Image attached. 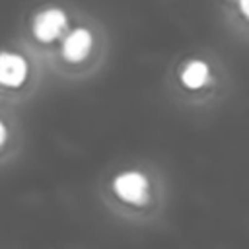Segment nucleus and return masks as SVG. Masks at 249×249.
Returning a JSON list of instances; mask_svg holds the SVG:
<instances>
[{
	"label": "nucleus",
	"mask_w": 249,
	"mask_h": 249,
	"mask_svg": "<svg viewBox=\"0 0 249 249\" xmlns=\"http://www.w3.org/2000/svg\"><path fill=\"white\" fill-rule=\"evenodd\" d=\"M4 140H6V126H4L2 121H0V146L4 144Z\"/></svg>",
	"instance_id": "7"
},
{
	"label": "nucleus",
	"mask_w": 249,
	"mask_h": 249,
	"mask_svg": "<svg viewBox=\"0 0 249 249\" xmlns=\"http://www.w3.org/2000/svg\"><path fill=\"white\" fill-rule=\"evenodd\" d=\"M239 8H241V12L249 18V0H239Z\"/></svg>",
	"instance_id": "6"
},
{
	"label": "nucleus",
	"mask_w": 249,
	"mask_h": 249,
	"mask_svg": "<svg viewBox=\"0 0 249 249\" xmlns=\"http://www.w3.org/2000/svg\"><path fill=\"white\" fill-rule=\"evenodd\" d=\"M113 189L119 198L138 204L148 195V179L138 171H126L115 179Z\"/></svg>",
	"instance_id": "1"
},
{
	"label": "nucleus",
	"mask_w": 249,
	"mask_h": 249,
	"mask_svg": "<svg viewBox=\"0 0 249 249\" xmlns=\"http://www.w3.org/2000/svg\"><path fill=\"white\" fill-rule=\"evenodd\" d=\"M89 49H91V35H89L88 29L80 27V29L72 31L66 37V41L62 45V54H64L66 60L80 62V60H84L88 56Z\"/></svg>",
	"instance_id": "4"
},
{
	"label": "nucleus",
	"mask_w": 249,
	"mask_h": 249,
	"mask_svg": "<svg viewBox=\"0 0 249 249\" xmlns=\"http://www.w3.org/2000/svg\"><path fill=\"white\" fill-rule=\"evenodd\" d=\"M181 80L191 89H196V88L204 86L206 80H208V66H206V62H202V60H191L183 68Z\"/></svg>",
	"instance_id": "5"
},
{
	"label": "nucleus",
	"mask_w": 249,
	"mask_h": 249,
	"mask_svg": "<svg viewBox=\"0 0 249 249\" xmlns=\"http://www.w3.org/2000/svg\"><path fill=\"white\" fill-rule=\"evenodd\" d=\"M27 76L25 60L16 53H0V84L8 88H16L23 84Z\"/></svg>",
	"instance_id": "3"
},
{
	"label": "nucleus",
	"mask_w": 249,
	"mask_h": 249,
	"mask_svg": "<svg viewBox=\"0 0 249 249\" xmlns=\"http://www.w3.org/2000/svg\"><path fill=\"white\" fill-rule=\"evenodd\" d=\"M64 25H66V14L58 8H51V10L41 12L33 19V33L39 41L49 43L54 37H58V33L62 31Z\"/></svg>",
	"instance_id": "2"
}]
</instances>
